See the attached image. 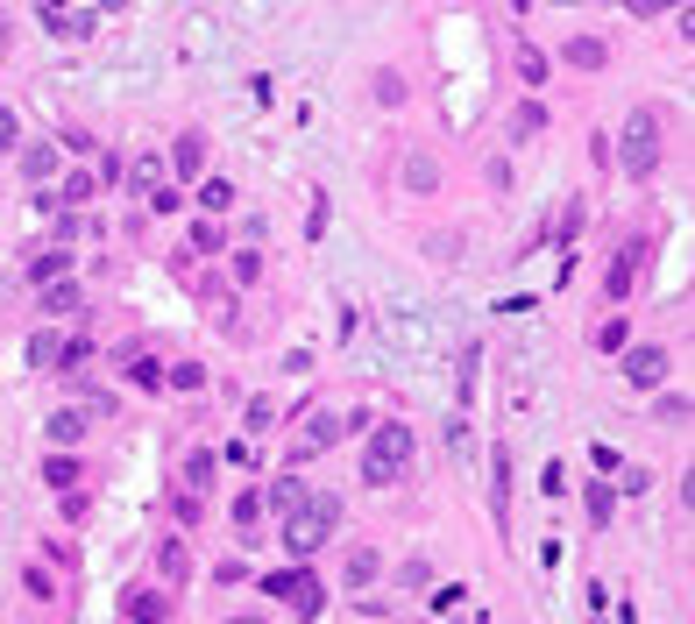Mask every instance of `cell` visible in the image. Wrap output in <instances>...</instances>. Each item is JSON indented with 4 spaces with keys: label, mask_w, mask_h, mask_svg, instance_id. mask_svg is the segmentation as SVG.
<instances>
[{
    "label": "cell",
    "mask_w": 695,
    "mask_h": 624,
    "mask_svg": "<svg viewBox=\"0 0 695 624\" xmlns=\"http://www.w3.org/2000/svg\"><path fill=\"white\" fill-rule=\"evenodd\" d=\"M412 454H419V433H412V426H398V419L369 426V447H362V483H369V490H391V483H405Z\"/></svg>",
    "instance_id": "obj_1"
},
{
    "label": "cell",
    "mask_w": 695,
    "mask_h": 624,
    "mask_svg": "<svg viewBox=\"0 0 695 624\" xmlns=\"http://www.w3.org/2000/svg\"><path fill=\"white\" fill-rule=\"evenodd\" d=\"M334 532H341V497L334 490H313L298 511H284V554L291 561H313Z\"/></svg>",
    "instance_id": "obj_2"
},
{
    "label": "cell",
    "mask_w": 695,
    "mask_h": 624,
    "mask_svg": "<svg viewBox=\"0 0 695 624\" xmlns=\"http://www.w3.org/2000/svg\"><path fill=\"white\" fill-rule=\"evenodd\" d=\"M617 142H625L617 156H625V171H632V178H653V171H660V156H667V128H660V114H653V107H632V121H625V135H617Z\"/></svg>",
    "instance_id": "obj_3"
},
{
    "label": "cell",
    "mask_w": 695,
    "mask_h": 624,
    "mask_svg": "<svg viewBox=\"0 0 695 624\" xmlns=\"http://www.w3.org/2000/svg\"><path fill=\"white\" fill-rule=\"evenodd\" d=\"M263 589H270V596H284L298 617H320V603H327V589H320V575H313V568H277V575H263Z\"/></svg>",
    "instance_id": "obj_4"
},
{
    "label": "cell",
    "mask_w": 695,
    "mask_h": 624,
    "mask_svg": "<svg viewBox=\"0 0 695 624\" xmlns=\"http://www.w3.org/2000/svg\"><path fill=\"white\" fill-rule=\"evenodd\" d=\"M121 610H128V624H171V603H164L157 589H128Z\"/></svg>",
    "instance_id": "obj_5"
},
{
    "label": "cell",
    "mask_w": 695,
    "mask_h": 624,
    "mask_svg": "<svg viewBox=\"0 0 695 624\" xmlns=\"http://www.w3.org/2000/svg\"><path fill=\"white\" fill-rule=\"evenodd\" d=\"M639 242H625V249H617V263H610V277H603V298H625L632 291V277H639Z\"/></svg>",
    "instance_id": "obj_6"
},
{
    "label": "cell",
    "mask_w": 695,
    "mask_h": 624,
    "mask_svg": "<svg viewBox=\"0 0 695 624\" xmlns=\"http://www.w3.org/2000/svg\"><path fill=\"white\" fill-rule=\"evenodd\" d=\"M625 376H632L639 390H653V383L667 376V348H632V355H625Z\"/></svg>",
    "instance_id": "obj_7"
},
{
    "label": "cell",
    "mask_w": 695,
    "mask_h": 624,
    "mask_svg": "<svg viewBox=\"0 0 695 624\" xmlns=\"http://www.w3.org/2000/svg\"><path fill=\"white\" fill-rule=\"evenodd\" d=\"M121 376L142 383V390H157V383H164V362L149 355V348H121Z\"/></svg>",
    "instance_id": "obj_8"
},
{
    "label": "cell",
    "mask_w": 695,
    "mask_h": 624,
    "mask_svg": "<svg viewBox=\"0 0 695 624\" xmlns=\"http://www.w3.org/2000/svg\"><path fill=\"white\" fill-rule=\"evenodd\" d=\"M36 305L50 312V320H64V312H79V284L57 277V284H43V291H36Z\"/></svg>",
    "instance_id": "obj_9"
},
{
    "label": "cell",
    "mask_w": 695,
    "mask_h": 624,
    "mask_svg": "<svg viewBox=\"0 0 695 624\" xmlns=\"http://www.w3.org/2000/svg\"><path fill=\"white\" fill-rule=\"evenodd\" d=\"M171 164H178V178H199V164H206V135H199V128H185V135H178Z\"/></svg>",
    "instance_id": "obj_10"
},
{
    "label": "cell",
    "mask_w": 695,
    "mask_h": 624,
    "mask_svg": "<svg viewBox=\"0 0 695 624\" xmlns=\"http://www.w3.org/2000/svg\"><path fill=\"white\" fill-rule=\"evenodd\" d=\"M71 270V249H43V256H29V284L43 291V284H57Z\"/></svg>",
    "instance_id": "obj_11"
},
{
    "label": "cell",
    "mask_w": 695,
    "mask_h": 624,
    "mask_svg": "<svg viewBox=\"0 0 695 624\" xmlns=\"http://www.w3.org/2000/svg\"><path fill=\"white\" fill-rule=\"evenodd\" d=\"M79 476H86V468L71 461V454H50V461H43V483H50L57 497H64V490H79Z\"/></svg>",
    "instance_id": "obj_12"
},
{
    "label": "cell",
    "mask_w": 695,
    "mask_h": 624,
    "mask_svg": "<svg viewBox=\"0 0 695 624\" xmlns=\"http://www.w3.org/2000/svg\"><path fill=\"white\" fill-rule=\"evenodd\" d=\"M50 440H57V447H79V440H86V412H71V405L50 412Z\"/></svg>",
    "instance_id": "obj_13"
},
{
    "label": "cell",
    "mask_w": 695,
    "mask_h": 624,
    "mask_svg": "<svg viewBox=\"0 0 695 624\" xmlns=\"http://www.w3.org/2000/svg\"><path fill=\"white\" fill-rule=\"evenodd\" d=\"M561 57H568L575 71H603V43H596V36H568V50H561Z\"/></svg>",
    "instance_id": "obj_14"
},
{
    "label": "cell",
    "mask_w": 695,
    "mask_h": 624,
    "mask_svg": "<svg viewBox=\"0 0 695 624\" xmlns=\"http://www.w3.org/2000/svg\"><path fill=\"white\" fill-rule=\"evenodd\" d=\"M157 568H164V582H185V575H192V554H185V539H164Z\"/></svg>",
    "instance_id": "obj_15"
},
{
    "label": "cell",
    "mask_w": 695,
    "mask_h": 624,
    "mask_svg": "<svg viewBox=\"0 0 695 624\" xmlns=\"http://www.w3.org/2000/svg\"><path fill=\"white\" fill-rule=\"evenodd\" d=\"M57 355H64V334H50V327L29 334V362H36V369H57Z\"/></svg>",
    "instance_id": "obj_16"
},
{
    "label": "cell",
    "mask_w": 695,
    "mask_h": 624,
    "mask_svg": "<svg viewBox=\"0 0 695 624\" xmlns=\"http://www.w3.org/2000/svg\"><path fill=\"white\" fill-rule=\"evenodd\" d=\"M50 171H57V149H50V142H29V156H22V178H36V185H43Z\"/></svg>",
    "instance_id": "obj_17"
},
{
    "label": "cell",
    "mask_w": 695,
    "mask_h": 624,
    "mask_svg": "<svg viewBox=\"0 0 695 624\" xmlns=\"http://www.w3.org/2000/svg\"><path fill=\"white\" fill-rule=\"evenodd\" d=\"M334 433H341V426H334V419L320 412L313 426H305V433H298V454H320V447H334Z\"/></svg>",
    "instance_id": "obj_18"
},
{
    "label": "cell",
    "mask_w": 695,
    "mask_h": 624,
    "mask_svg": "<svg viewBox=\"0 0 695 624\" xmlns=\"http://www.w3.org/2000/svg\"><path fill=\"white\" fill-rule=\"evenodd\" d=\"M518 71H525V86H547V71H554V57L525 43V50H518Z\"/></svg>",
    "instance_id": "obj_19"
},
{
    "label": "cell",
    "mask_w": 695,
    "mask_h": 624,
    "mask_svg": "<svg viewBox=\"0 0 695 624\" xmlns=\"http://www.w3.org/2000/svg\"><path fill=\"white\" fill-rule=\"evenodd\" d=\"M50 29H57L64 43H79V36H93L100 22H93V8H86V15H50Z\"/></svg>",
    "instance_id": "obj_20"
},
{
    "label": "cell",
    "mask_w": 695,
    "mask_h": 624,
    "mask_svg": "<svg viewBox=\"0 0 695 624\" xmlns=\"http://www.w3.org/2000/svg\"><path fill=\"white\" fill-rule=\"evenodd\" d=\"M539 128H547V107H539V100H525V107L511 114V135L525 142V135H539Z\"/></svg>",
    "instance_id": "obj_21"
},
{
    "label": "cell",
    "mask_w": 695,
    "mask_h": 624,
    "mask_svg": "<svg viewBox=\"0 0 695 624\" xmlns=\"http://www.w3.org/2000/svg\"><path fill=\"white\" fill-rule=\"evenodd\" d=\"M376 568H383V561H376V546H355V554H348V582H355V589H362V582H376Z\"/></svg>",
    "instance_id": "obj_22"
},
{
    "label": "cell",
    "mask_w": 695,
    "mask_h": 624,
    "mask_svg": "<svg viewBox=\"0 0 695 624\" xmlns=\"http://www.w3.org/2000/svg\"><path fill=\"white\" fill-rule=\"evenodd\" d=\"M93 192H100V185H93V178L79 171V178H64V185H57V206H86Z\"/></svg>",
    "instance_id": "obj_23"
},
{
    "label": "cell",
    "mask_w": 695,
    "mask_h": 624,
    "mask_svg": "<svg viewBox=\"0 0 695 624\" xmlns=\"http://www.w3.org/2000/svg\"><path fill=\"white\" fill-rule=\"evenodd\" d=\"M199 206H206V213H227V206H235V185H227V178H206Z\"/></svg>",
    "instance_id": "obj_24"
},
{
    "label": "cell",
    "mask_w": 695,
    "mask_h": 624,
    "mask_svg": "<svg viewBox=\"0 0 695 624\" xmlns=\"http://www.w3.org/2000/svg\"><path fill=\"white\" fill-rule=\"evenodd\" d=\"M433 178H440L433 156H412V164H405V185H412V192H433Z\"/></svg>",
    "instance_id": "obj_25"
},
{
    "label": "cell",
    "mask_w": 695,
    "mask_h": 624,
    "mask_svg": "<svg viewBox=\"0 0 695 624\" xmlns=\"http://www.w3.org/2000/svg\"><path fill=\"white\" fill-rule=\"evenodd\" d=\"M256 518H263V497H256V490H242V497H235V525H242V532H256Z\"/></svg>",
    "instance_id": "obj_26"
},
{
    "label": "cell",
    "mask_w": 695,
    "mask_h": 624,
    "mask_svg": "<svg viewBox=\"0 0 695 624\" xmlns=\"http://www.w3.org/2000/svg\"><path fill=\"white\" fill-rule=\"evenodd\" d=\"M192 256H220V227H213V220L192 227Z\"/></svg>",
    "instance_id": "obj_27"
},
{
    "label": "cell",
    "mask_w": 695,
    "mask_h": 624,
    "mask_svg": "<svg viewBox=\"0 0 695 624\" xmlns=\"http://www.w3.org/2000/svg\"><path fill=\"white\" fill-rule=\"evenodd\" d=\"M206 476H213V454H206V447H199V454H185V483H192V490H206Z\"/></svg>",
    "instance_id": "obj_28"
},
{
    "label": "cell",
    "mask_w": 695,
    "mask_h": 624,
    "mask_svg": "<svg viewBox=\"0 0 695 624\" xmlns=\"http://www.w3.org/2000/svg\"><path fill=\"white\" fill-rule=\"evenodd\" d=\"M376 100L398 107V100H405V78H398V71H376Z\"/></svg>",
    "instance_id": "obj_29"
},
{
    "label": "cell",
    "mask_w": 695,
    "mask_h": 624,
    "mask_svg": "<svg viewBox=\"0 0 695 624\" xmlns=\"http://www.w3.org/2000/svg\"><path fill=\"white\" fill-rule=\"evenodd\" d=\"M270 504H277V511H298V504H305V490L284 476V483H270Z\"/></svg>",
    "instance_id": "obj_30"
},
{
    "label": "cell",
    "mask_w": 695,
    "mask_h": 624,
    "mask_svg": "<svg viewBox=\"0 0 695 624\" xmlns=\"http://www.w3.org/2000/svg\"><path fill=\"white\" fill-rule=\"evenodd\" d=\"M610 511H617V497H610L603 483H589V518H596V525H610Z\"/></svg>",
    "instance_id": "obj_31"
},
{
    "label": "cell",
    "mask_w": 695,
    "mask_h": 624,
    "mask_svg": "<svg viewBox=\"0 0 695 624\" xmlns=\"http://www.w3.org/2000/svg\"><path fill=\"white\" fill-rule=\"evenodd\" d=\"M57 362H64V369H71V376H79V369H86V362H93V341H64V355H57Z\"/></svg>",
    "instance_id": "obj_32"
},
{
    "label": "cell",
    "mask_w": 695,
    "mask_h": 624,
    "mask_svg": "<svg viewBox=\"0 0 695 624\" xmlns=\"http://www.w3.org/2000/svg\"><path fill=\"white\" fill-rule=\"evenodd\" d=\"M164 383H171V390H199V383H206V376H199V362H178V369H171V376H164Z\"/></svg>",
    "instance_id": "obj_33"
},
{
    "label": "cell",
    "mask_w": 695,
    "mask_h": 624,
    "mask_svg": "<svg viewBox=\"0 0 695 624\" xmlns=\"http://www.w3.org/2000/svg\"><path fill=\"white\" fill-rule=\"evenodd\" d=\"M660 419H667V426H688V398H681V390H674V398H660Z\"/></svg>",
    "instance_id": "obj_34"
},
{
    "label": "cell",
    "mask_w": 695,
    "mask_h": 624,
    "mask_svg": "<svg viewBox=\"0 0 695 624\" xmlns=\"http://www.w3.org/2000/svg\"><path fill=\"white\" fill-rule=\"evenodd\" d=\"M128 185H135V199H142V192H149V185H157V164H149V156H142V164H135V171H128Z\"/></svg>",
    "instance_id": "obj_35"
},
{
    "label": "cell",
    "mask_w": 695,
    "mask_h": 624,
    "mask_svg": "<svg viewBox=\"0 0 695 624\" xmlns=\"http://www.w3.org/2000/svg\"><path fill=\"white\" fill-rule=\"evenodd\" d=\"M596 348H625V320H603L596 327Z\"/></svg>",
    "instance_id": "obj_36"
},
{
    "label": "cell",
    "mask_w": 695,
    "mask_h": 624,
    "mask_svg": "<svg viewBox=\"0 0 695 624\" xmlns=\"http://www.w3.org/2000/svg\"><path fill=\"white\" fill-rule=\"evenodd\" d=\"M15 135H22V121H15L8 107H0V149H15Z\"/></svg>",
    "instance_id": "obj_37"
},
{
    "label": "cell",
    "mask_w": 695,
    "mask_h": 624,
    "mask_svg": "<svg viewBox=\"0 0 695 624\" xmlns=\"http://www.w3.org/2000/svg\"><path fill=\"white\" fill-rule=\"evenodd\" d=\"M632 15H660V8H674V0H625Z\"/></svg>",
    "instance_id": "obj_38"
},
{
    "label": "cell",
    "mask_w": 695,
    "mask_h": 624,
    "mask_svg": "<svg viewBox=\"0 0 695 624\" xmlns=\"http://www.w3.org/2000/svg\"><path fill=\"white\" fill-rule=\"evenodd\" d=\"M227 624H263V617H227Z\"/></svg>",
    "instance_id": "obj_39"
},
{
    "label": "cell",
    "mask_w": 695,
    "mask_h": 624,
    "mask_svg": "<svg viewBox=\"0 0 695 624\" xmlns=\"http://www.w3.org/2000/svg\"><path fill=\"white\" fill-rule=\"evenodd\" d=\"M93 8H121V0H93Z\"/></svg>",
    "instance_id": "obj_40"
},
{
    "label": "cell",
    "mask_w": 695,
    "mask_h": 624,
    "mask_svg": "<svg viewBox=\"0 0 695 624\" xmlns=\"http://www.w3.org/2000/svg\"><path fill=\"white\" fill-rule=\"evenodd\" d=\"M511 8H532V0H511Z\"/></svg>",
    "instance_id": "obj_41"
},
{
    "label": "cell",
    "mask_w": 695,
    "mask_h": 624,
    "mask_svg": "<svg viewBox=\"0 0 695 624\" xmlns=\"http://www.w3.org/2000/svg\"><path fill=\"white\" fill-rule=\"evenodd\" d=\"M561 8H575V0H561Z\"/></svg>",
    "instance_id": "obj_42"
}]
</instances>
